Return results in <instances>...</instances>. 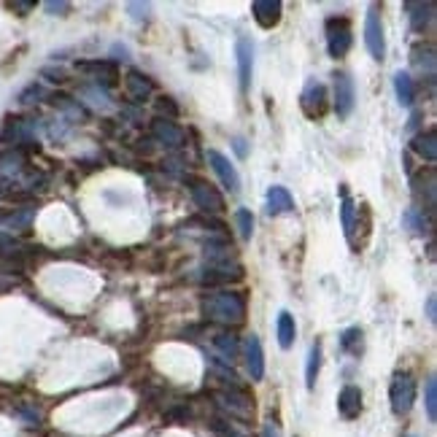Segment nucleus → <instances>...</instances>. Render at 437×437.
<instances>
[{"instance_id":"0eeeda50","label":"nucleus","mask_w":437,"mask_h":437,"mask_svg":"<svg viewBox=\"0 0 437 437\" xmlns=\"http://www.w3.org/2000/svg\"><path fill=\"white\" fill-rule=\"evenodd\" d=\"M208 165L214 168V173L218 175V181H221V186L229 192V195H238L240 192V175L235 171V165L221 154L216 149H208Z\"/></svg>"},{"instance_id":"c85d7f7f","label":"nucleus","mask_w":437,"mask_h":437,"mask_svg":"<svg viewBox=\"0 0 437 437\" xmlns=\"http://www.w3.org/2000/svg\"><path fill=\"white\" fill-rule=\"evenodd\" d=\"M340 218H343V232H346V240L353 246V200L343 192V203H340Z\"/></svg>"},{"instance_id":"ddd939ff","label":"nucleus","mask_w":437,"mask_h":437,"mask_svg":"<svg viewBox=\"0 0 437 437\" xmlns=\"http://www.w3.org/2000/svg\"><path fill=\"white\" fill-rule=\"evenodd\" d=\"M76 68H79V71H84V73H89L95 82H103L105 87H111V84L119 79V68H116V62H111V60H92V62H79Z\"/></svg>"},{"instance_id":"bb28decb","label":"nucleus","mask_w":437,"mask_h":437,"mask_svg":"<svg viewBox=\"0 0 437 437\" xmlns=\"http://www.w3.org/2000/svg\"><path fill=\"white\" fill-rule=\"evenodd\" d=\"M205 257L211 260L214 264H229L232 262V257H235V249L227 243V240H221V243H205Z\"/></svg>"},{"instance_id":"9d476101","label":"nucleus","mask_w":437,"mask_h":437,"mask_svg":"<svg viewBox=\"0 0 437 437\" xmlns=\"http://www.w3.org/2000/svg\"><path fill=\"white\" fill-rule=\"evenodd\" d=\"M353 103H356L353 79H351L349 73H335V114H338L340 119L351 116Z\"/></svg>"},{"instance_id":"412c9836","label":"nucleus","mask_w":437,"mask_h":437,"mask_svg":"<svg viewBox=\"0 0 437 437\" xmlns=\"http://www.w3.org/2000/svg\"><path fill=\"white\" fill-rule=\"evenodd\" d=\"M321 359H324V346H321V340H316L310 346V351H308V364H305L308 389H316V381H319V373H321Z\"/></svg>"},{"instance_id":"6ab92c4d","label":"nucleus","mask_w":437,"mask_h":437,"mask_svg":"<svg viewBox=\"0 0 437 437\" xmlns=\"http://www.w3.org/2000/svg\"><path fill=\"white\" fill-rule=\"evenodd\" d=\"M275 335H278V346L284 351H289L295 346V338H297V324H295V316L289 310H281L278 313V324H275Z\"/></svg>"},{"instance_id":"5701e85b","label":"nucleus","mask_w":437,"mask_h":437,"mask_svg":"<svg viewBox=\"0 0 437 437\" xmlns=\"http://www.w3.org/2000/svg\"><path fill=\"white\" fill-rule=\"evenodd\" d=\"M340 349L351 353V356H362L364 353V332H362V327H349L340 335Z\"/></svg>"},{"instance_id":"c9c22d12","label":"nucleus","mask_w":437,"mask_h":437,"mask_svg":"<svg viewBox=\"0 0 437 437\" xmlns=\"http://www.w3.org/2000/svg\"><path fill=\"white\" fill-rule=\"evenodd\" d=\"M232 143H235V151H238V157H246V140H243V138H235Z\"/></svg>"},{"instance_id":"aec40b11","label":"nucleus","mask_w":437,"mask_h":437,"mask_svg":"<svg viewBox=\"0 0 437 437\" xmlns=\"http://www.w3.org/2000/svg\"><path fill=\"white\" fill-rule=\"evenodd\" d=\"M243 278V273H240V267L238 264H214L211 270H205V275H203V284H208V286H216V284H235V281H240Z\"/></svg>"},{"instance_id":"b1692460","label":"nucleus","mask_w":437,"mask_h":437,"mask_svg":"<svg viewBox=\"0 0 437 437\" xmlns=\"http://www.w3.org/2000/svg\"><path fill=\"white\" fill-rule=\"evenodd\" d=\"M394 92H397V97H399L402 105H413L416 87H413V79H410L405 71H397V73H394Z\"/></svg>"},{"instance_id":"39448f33","label":"nucleus","mask_w":437,"mask_h":437,"mask_svg":"<svg viewBox=\"0 0 437 437\" xmlns=\"http://www.w3.org/2000/svg\"><path fill=\"white\" fill-rule=\"evenodd\" d=\"M364 46L367 51L375 57V60H384L386 57V36H384V22L378 16L375 8L367 11V19H364Z\"/></svg>"},{"instance_id":"423d86ee","label":"nucleus","mask_w":437,"mask_h":437,"mask_svg":"<svg viewBox=\"0 0 437 437\" xmlns=\"http://www.w3.org/2000/svg\"><path fill=\"white\" fill-rule=\"evenodd\" d=\"M300 108L308 119H321L327 114V87L321 82H308L300 95Z\"/></svg>"},{"instance_id":"f8f14e48","label":"nucleus","mask_w":437,"mask_h":437,"mask_svg":"<svg viewBox=\"0 0 437 437\" xmlns=\"http://www.w3.org/2000/svg\"><path fill=\"white\" fill-rule=\"evenodd\" d=\"M251 14H254V22L262 30H273L284 16V5H281V0H254Z\"/></svg>"},{"instance_id":"cd10ccee","label":"nucleus","mask_w":437,"mask_h":437,"mask_svg":"<svg viewBox=\"0 0 437 437\" xmlns=\"http://www.w3.org/2000/svg\"><path fill=\"white\" fill-rule=\"evenodd\" d=\"M25 119H5V125H3V130H0V143H22L25 140Z\"/></svg>"},{"instance_id":"1a4fd4ad","label":"nucleus","mask_w":437,"mask_h":437,"mask_svg":"<svg viewBox=\"0 0 437 437\" xmlns=\"http://www.w3.org/2000/svg\"><path fill=\"white\" fill-rule=\"evenodd\" d=\"M216 399L224 410H229V413L238 416V419H249L251 410H254V399L243 392V389H238V386H232L229 392H218Z\"/></svg>"},{"instance_id":"9b49d317","label":"nucleus","mask_w":437,"mask_h":437,"mask_svg":"<svg viewBox=\"0 0 437 437\" xmlns=\"http://www.w3.org/2000/svg\"><path fill=\"white\" fill-rule=\"evenodd\" d=\"M235 57H238V79H240V89L249 92L251 87V73H254V46L249 38H238L235 44Z\"/></svg>"},{"instance_id":"f257e3e1","label":"nucleus","mask_w":437,"mask_h":437,"mask_svg":"<svg viewBox=\"0 0 437 437\" xmlns=\"http://www.w3.org/2000/svg\"><path fill=\"white\" fill-rule=\"evenodd\" d=\"M200 310L208 321H216L221 327H240L246 321V297L240 292H208L200 300Z\"/></svg>"},{"instance_id":"7ed1b4c3","label":"nucleus","mask_w":437,"mask_h":437,"mask_svg":"<svg viewBox=\"0 0 437 437\" xmlns=\"http://www.w3.org/2000/svg\"><path fill=\"white\" fill-rule=\"evenodd\" d=\"M324 30H327V51H329V57H335V60L346 57L351 44H353L349 19L346 16H329Z\"/></svg>"},{"instance_id":"f3484780","label":"nucleus","mask_w":437,"mask_h":437,"mask_svg":"<svg viewBox=\"0 0 437 437\" xmlns=\"http://www.w3.org/2000/svg\"><path fill=\"white\" fill-rule=\"evenodd\" d=\"M405 11H410V27L416 33H424L435 19V3H405Z\"/></svg>"},{"instance_id":"2eb2a0df","label":"nucleus","mask_w":437,"mask_h":437,"mask_svg":"<svg viewBox=\"0 0 437 437\" xmlns=\"http://www.w3.org/2000/svg\"><path fill=\"white\" fill-rule=\"evenodd\" d=\"M125 92H127V97L132 103H146L151 97V92H154V84H151L149 76H143L138 71H130L125 76Z\"/></svg>"},{"instance_id":"c756f323","label":"nucleus","mask_w":437,"mask_h":437,"mask_svg":"<svg viewBox=\"0 0 437 437\" xmlns=\"http://www.w3.org/2000/svg\"><path fill=\"white\" fill-rule=\"evenodd\" d=\"M424 408H427V419L435 424L437 421V381L429 378L424 386Z\"/></svg>"},{"instance_id":"6e6552de","label":"nucleus","mask_w":437,"mask_h":437,"mask_svg":"<svg viewBox=\"0 0 437 437\" xmlns=\"http://www.w3.org/2000/svg\"><path fill=\"white\" fill-rule=\"evenodd\" d=\"M151 135L157 138V143H162V146H168V149L186 146V132L181 130L173 119H168V116H157V119L151 122Z\"/></svg>"},{"instance_id":"f03ea898","label":"nucleus","mask_w":437,"mask_h":437,"mask_svg":"<svg viewBox=\"0 0 437 437\" xmlns=\"http://www.w3.org/2000/svg\"><path fill=\"white\" fill-rule=\"evenodd\" d=\"M389 402H392L394 416H408L413 402H416V381L410 373H394L392 386H389Z\"/></svg>"},{"instance_id":"58836bf2","label":"nucleus","mask_w":437,"mask_h":437,"mask_svg":"<svg viewBox=\"0 0 437 437\" xmlns=\"http://www.w3.org/2000/svg\"><path fill=\"white\" fill-rule=\"evenodd\" d=\"M405 437H416V435H405Z\"/></svg>"},{"instance_id":"4be33fe9","label":"nucleus","mask_w":437,"mask_h":437,"mask_svg":"<svg viewBox=\"0 0 437 437\" xmlns=\"http://www.w3.org/2000/svg\"><path fill=\"white\" fill-rule=\"evenodd\" d=\"M410 146H413V151H416L421 160H427V162H435L437 160V135L432 130L419 132Z\"/></svg>"},{"instance_id":"4c0bfd02","label":"nucleus","mask_w":437,"mask_h":437,"mask_svg":"<svg viewBox=\"0 0 437 437\" xmlns=\"http://www.w3.org/2000/svg\"><path fill=\"white\" fill-rule=\"evenodd\" d=\"M262 437H278L275 435V429L270 427V424H264V429H262Z\"/></svg>"},{"instance_id":"f704fd0d","label":"nucleus","mask_w":437,"mask_h":437,"mask_svg":"<svg viewBox=\"0 0 437 437\" xmlns=\"http://www.w3.org/2000/svg\"><path fill=\"white\" fill-rule=\"evenodd\" d=\"M160 111H171V114H178V108H175L173 103H171V97H162V100H160Z\"/></svg>"},{"instance_id":"4468645a","label":"nucleus","mask_w":437,"mask_h":437,"mask_svg":"<svg viewBox=\"0 0 437 437\" xmlns=\"http://www.w3.org/2000/svg\"><path fill=\"white\" fill-rule=\"evenodd\" d=\"M338 413L346 419V421H353V419H359V413H362V389L359 386H343V392L338 394Z\"/></svg>"},{"instance_id":"20e7f679","label":"nucleus","mask_w":437,"mask_h":437,"mask_svg":"<svg viewBox=\"0 0 437 437\" xmlns=\"http://www.w3.org/2000/svg\"><path fill=\"white\" fill-rule=\"evenodd\" d=\"M189 184H192V200L200 211H205V214H221L224 211V197L214 184L200 181V178H192Z\"/></svg>"},{"instance_id":"dca6fc26","label":"nucleus","mask_w":437,"mask_h":437,"mask_svg":"<svg viewBox=\"0 0 437 437\" xmlns=\"http://www.w3.org/2000/svg\"><path fill=\"white\" fill-rule=\"evenodd\" d=\"M246 367H249L251 381H262L264 351H262V343H260V338H257V335H251V338L246 340Z\"/></svg>"},{"instance_id":"a878e982","label":"nucleus","mask_w":437,"mask_h":437,"mask_svg":"<svg viewBox=\"0 0 437 437\" xmlns=\"http://www.w3.org/2000/svg\"><path fill=\"white\" fill-rule=\"evenodd\" d=\"M413 65L427 71V73H435V49L429 44H416L413 46Z\"/></svg>"},{"instance_id":"393cba45","label":"nucleus","mask_w":437,"mask_h":437,"mask_svg":"<svg viewBox=\"0 0 437 437\" xmlns=\"http://www.w3.org/2000/svg\"><path fill=\"white\" fill-rule=\"evenodd\" d=\"M214 346H216V351L227 359V362H235L238 353H240L238 338H235L232 332H218V335H214Z\"/></svg>"},{"instance_id":"72a5a7b5","label":"nucleus","mask_w":437,"mask_h":437,"mask_svg":"<svg viewBox=\"0 0 437 437\" xmlns=\"http://www.w3.org/2000/svg\"><path fill=\"white\" fill-rule=\"evenodd\" d=\"M44 8L49 11V14H54V16H57V14L62 16V11H68V8H71V3H62V0H60V3H54V0H51V3H46Z\"/></svg>"},{"instance_id":"a211bd4d","label":"nucleus","mask_w":437,"mask_h":437,"mask_svg":"<svg viewBox=\"0 0 437 437\" xmlns=\"http://www.w3.org/2000/svg\"><path fill=\"white\" fill-rule=\"evenodd\" d=\"M267 211H270V216L292 214V211H295V200H292L289 189H284V186H270V192H267Z\"/></svg>"},{"instance_id":"2f4dec72","label":"nucleus","mask_w":437,"mask_h":437,"mask_svg":"<svg viewBox=\"0 0 437 437\" xmlns=\"http://www.w3.org/2000/svg\"><path fill=\"white\" fill-rule=\"evenodd\" d=\"M127 11H132V16H135V19H146L149 3H127Z\"/></svg>"},{"instance_id":"473e14b6","label":"nucleus","mask_w":437,"mask_h":437,"mask_svg":"<svg viewBox=\"0 0 437 437\" xmlns=\"http://www.w3.org/2000/svg\"><path fill=\"white\" fill-rule=\"evenodd\" d=\"M427 321H429V324H435L437 321V297L435 295L427 297Z\"/></svg>"},{"instance_id":"e433bc0d","label":"nucleus","mask_w":437,"mask_h":437,"mask_svg":"<svg viewBox=\"0 0 437 437\" xmlns=\"http://www.w3.org/2000/svg\"><path fill=\"white\" fill-rule=\"evenodd\" d=\"M8 8H14V11H30L33 3H8Z\"/></svg>"},{"instance_id":"7c9ffc66","label":"nucleus","mask_w":437,"mask_h":437,"mask_svg":"<svg viewBox=\"0 0 437 437\" xmlns=\"http://www.w3.org/2000/svg\"><path fill=\"white\" fill-rule=\"evenodd\" d=\"M235 221H238V232H240V238H243V240H249V238L254 235V216H251V211H249V208H240V211L235 214Z\"/></svg>"}]
</instances>
